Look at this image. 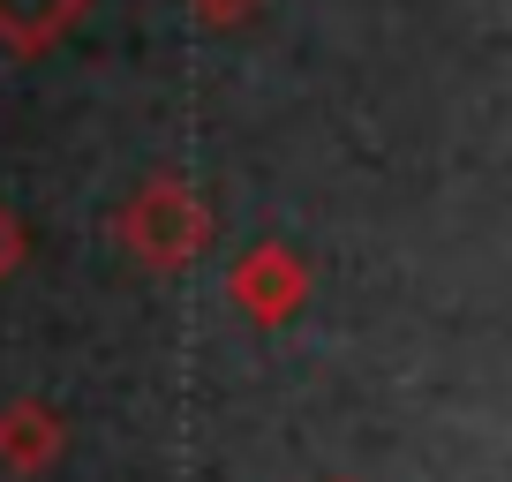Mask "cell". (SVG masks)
<instances>
[{
    "mask_svg": "<svg viewBox=\"0 0 512 482\" xmlns=\"http://www.w3.org/2000/svg\"><path fill=\"white\" fill-rule=\"evenodd\" d=\"M121 241L144 264L166 272V264H189L211 241V211H204V196H196L181 174H151L144 189H136V204L121 211Z\"/></svg>",
    "mask_w": 512,
    "mask_h": 482,
    "instance_id": "1",
    "label": "cell"
},
{
    "mask_svg": "<svg viewBox=\"0 0 512 482\" xmlns=\"http://www.w3.org/2000/svg\"><path fill=\"white\" fill-rule=\"evenodd\" d=\"M234 294L249 302V317H287L294 294H302V264H294L287 249H272V241H264V249L234 272Z\"/></svg>",
    "mask_w": 512,
    "mask_h": 482,
    "instance_id": "2",
    "label": "cell"
},
{
    "mask_svg": "<svg viewBox=\"0 0 512 482\" xmlns=\"http://www.w3.org/2000/svg\"><path fill=\"white\" fill-rule=\"evenodd\" d=\"M76 16H83V0H0V46L31 61V53H46Z\"/></svg>",
    "mask_w": 512,
    "mask_h": 482,
    "instance_id": "3",
    "label": "cell"
},
{
    "mask_svg": "<svg viewBox=\"0 0 512 482\" xmlns=\"http://www.w3.org/2000/svg\"><path fill=\"white\" fill-rule=\"evenodd\" d=\"M16 257H23V226L8 219V211H0V279L16 272Z\"/></svg>",
    "mask_w": 512,
    "mask_h": 482,
    "instance_id": "4",
    "label": "cell"
},
{
    "mask_svg": "<svg viewBox=\"0 0 512 482\" xmlns=\"http://www.w3.org/2000/svg\"><path fill=\"white\" fill-rule=\"evenodd\" d=\"M189 8H196V16H219V23H234V16H249L256 0H189Z\"/></svg>",
    "mask_w": 512,
    "mask_h": 482,
    "instance_id": "5",
    "label": "cell"
}]
</instances>
